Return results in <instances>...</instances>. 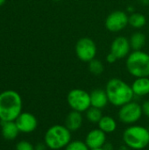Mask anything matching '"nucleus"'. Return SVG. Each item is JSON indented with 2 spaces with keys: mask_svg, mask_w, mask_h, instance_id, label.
Here are the masks:
<instances>
[{
  "mask_svg": "<svg viewBox=\"0 0 149 150\" xmlns=\"http://www.w3.org/2000/svg\"><path fill=\"white\" fill-rule=\"evenodd\" d=\"M53 1H55V2H61V1H63V0H53Z\"/></svg>",
  "mask_w": 149,
  "mask_h": 150,
  "instance_id": "nucleus-32",
  "label": "nucleus"
},
{
  "mask_svg": "<svg viewBox=\"0 0 149 150\" xmlns=\"http://www.w3.org/2000/svg\"><path fill=\"white\" fill-rule=\"evenodd\" d=\"M15 150H35L34 146L28 141H20L16 144Z\"/></svg>",
  "mask_w": 149,
  "mask_h": 150,
  "instance_id": "nucleus-23",
  "label": "nucleus"
},
{
  "mask_svg": "<svg viewBox=\"0 0 149 150\" xmlns=\"http://www.w3.org/2000/svg\"><path fill=\"white\" fill-rule=\"evenodd\" d=\"M83 123V117L82 112L71 111L68 113L66 120H65V126L70 132H76L78 131Z\"/></svg>",
  "mask_w": 149,
  "mask_h": 150,
  "instance_id": "nucleus-14",
  "label": "nucleus"
},
{
  "mask_svg": "<svg viewBox=\"0 0 149 150\" xmlns=\"http://www.w3.org/2000/svg\"><path fill=\"white\" fill-rule=\"evenodd\" d=\"M142 107V112L143 115L146 116L147 118L149 119V100H146L143 102V104L141 105Z\"/></svg>",
  "mask_w": 149,
  "mask_h": 150,
  "instance_id": "nucleus-24",
  "label": "nucleus"
},
{
  "mask_svg": "<svg viewBox=\"0 0 149 150\" xmlns=\"http://www.w3.org/2000/svg\"><path fill=\"white\" fill-rule=\"evenodd\" d=\"M67 102L72 111L85 112L90 106V95L84 90L73 89L67 96Z\"/></svg>",
  "mask_w": 149,
  "mask_h": 150,
  "instance_id": "nucleus-6",
  "label": "nucleus"
},
{
  "mask_svg": "<svg viewBox=\"0 0 149 150\" xmlns=\"http://www.w3.org/2000/svg\"><path fill=\"white\" fill-rule=\"evenodd\" d=\"M15 121H1V134L7 141H14L19 134Z\"/></svg>",
  "mask_w": 149,
  "mask_h": 150,
  "instance_id": "nucleus-15",
  "label": "nucleus"
},
{
  "mask_svg": "<svg viewBox=\"0 0 149 150\" xmlns=\"http://www.w3.org/2000/svg\"><path fill=\"white\" fill-rule=\"evenodd\" d=\"M142 115L143 112L141 105L133 100L119 107L118 112L119 121L127 126L136 124L141 119Z\"/></svg>",
  "mask_w": 149,
  "mask_h": 150,
  "instance_id": "nucleus-7",
  "label": "nucleus"
},
{
  "mask_svg": "<svg viewBox=\"0 0 149 150\" xmlns=\"http://www.w3.org/2000/svg\"><path fill=\"white\" fill-rule=\"evenodd\" d=\"M22 109L23 101L18 92L7 90L0 93V121H15Z\"/></svg>",
  "mask_w": 149,
  "mask_h": 150,
  "instance_id": "nucleus-2",
  "label": "nucleus"
},
{
  "mask_svg": "<svg viewBox=\"0 0 149 150\" xmlns=\"http://www.w3.org/2000/svg\"><path fill=\"white\" fill-rule=\"evenodd\" d=\"M90 103L92 107H96L98 109H104L109 104L108 97L105 92V90L102 89H95L90 93Z\"/></svg>",
  "mask_w": 149,
  "mask_h": 150,
  "instance_id": "nucleus-13",
  "label": "nucleus"
},
{
  "mask_svg": "<svg viewBox=\"0 0 149 150\" xmlns=\"http://www.w3.org/2000/svg\"><path fill=\"white\" fill-rule=\"evenodd\" d=\"M5 3V0H0V6H2Z\"/></svg>",
  "mask_w": 149,
  "mask_h": 150,
  "instance_id": "nucleus-31",
  "label": "nucleus"
},
{
  "mask_svg": "<svg viewBox=\"0 0 149 150\" xmlns=\"http://www.w3.org/2000/svg\"><path fill=\"white\" fill-rule=\"evenodd\" d=\"M90 150H105L104 149V148L102 147V148H97V149H91Z\"/></svg>",
  "mask_w": 149,
  "mask_h": 150,
  "instance_id": "nucleus-30",
  "label": "nucleus"
},
{
  "mask_svg": "<svg viewBox=\"0 0 149 150\" xmlns=\"http://www.w3.org/2000/svg\"><path fill=\"white\" fill-rule=\"evenodd\" d=\"M97 125H98V128L102 130L104 133H105L106 134L114 133L118 127V123L116 120L109 115L103 116Z\"/></svg>",
  "mask_w": 149,
  "mask_h": 150,
  "instance_id": "nucleus-17",
  "label": "nucleus"
},
{
  "mask_svg": "<svg viewBox=\"0 0 149 150\" xmlns=\"http://www.w3.org/2000/svg\"><path fill=\"white\" fill-rule=\"evenodd\" d=\"M64 150H90V149L85 143V142L76 140V141H71L66 146Z\"/></svg>",
  "mask_w": 149,
  "mask_h": 150,
  "instance_id": "nucleus-22",
  "label": "nucleus"
},
{
  "mask_svg": "<svg viewBox=\"0 0 149 150\" xmlns=\"http://www.w3.org/2000/svg\"><path fill=\"white\" fill-rule=\"evenodd\" d=\"M138 2L141 4H142V5H148L149 4V0H138Z\"/></svg>",
  "mask_w": 149,
  "mask_h": 150,
  "instance_id": "nucleus-28",
  "label": "nucleus"
},
{
  "mask_svg": "<svg viewBox=\"0 0 149 150\" xmlns=\"http://www.w3.org/2000/svg\"><path fill=\"white\" fill-rule=\"evenodd\" d=\"M132 47L130 40L124 36H119L115 38L111 45V53H112L117 58L123 59L128 56Z\"/></svg>",
  "mask_w": 149,
  "mask_h": 150,
  "instance_id": "nucleus-11",
  "label": "nucleus"
},
{
  "mask_svg": "<svg viewBox=\"0 0 149 150\" xmlns=\"http://www.w3.org/2000/svg\"><path fill=\"white\" fill-rule=\"evenodd\" d=\"M84 142L90 149L102 148L107 142H106V134L104 133L99 128L92 129L87 134Z\"/></svg>",
  "mask_w": 149,
  "mask_h": 150,
  "instance_id": "nucleus-12",
  "label": "nucleus"
},
{
  "mask_svg": "<svg viewBox=\"0 0 149 150\" xmlns=\"http://www.w3.org/2000/svg\"><path fill=\"white\" fill-rule=\"evenodd\" d=\"M129 149H129V148H127L126 145H124V146H122L121 148H119V150H129Z\"/></svg>",
  "mask_w": 149,
  "mask_h": 150,
  "instance_id": "nucleus-29",
  "label": "nucleus"
},
{
  "mask_svg": "<svg viewBox=\"0 0 149 150\" xmlns=\"http://www.w3.org/2000/svg\"><path fill=\"white\" fill-rule=\"evenodd\" d=\"M103 116L104 115L102 113V110L96 108V107L90 106L85 112V117H86L87 120L92 124H98V122L100 121V120L102 119Z\"/></svg>",
  "mask_w": 149,
  "mask_h": 150,
  "instance_id": "nucleus-20",
  "label": "nucleus"
},
{
  "mask_svg": "<svg viewBox=\"0 0 149 150\" xmlns=\"http://www.w3.org/2000/svg\"><path fill=\"white\" fill-rule=\"evenodd\" d=\"M126 67L135 78L149 77V54L142 50L133 51L126 57Z\"/></svg>",
  "mask_w": 149,
  "mask_h": 150,
  "instance_id": "nucleus-5",
  "label": "nucleus"
},
{
  "mask_svg": "<svg viewBox=\"0 0 149 150\" xmlns=\"http://www.w3.org/2000/svg\"><path fill=\"white\" fill-rule=\"evenodd\" d=\"M105 25L108 31L119 33L129 25V16L124 11H114L107 16Z\"/></svg>",
  "mask_w": 149,
  "mask_h": 150,
  "instance_id": "nucleus-9",
  "label": "nucleus"
},
{
  "mask_svg": "<svg viewBox=\"0 0 149 150\" xmlns=\"http://www.w3.org/2000/svg\"><path fill=\"white\" fill-rule=\"evenodd\" d=\"M88 69L89 71L93 74L94 76H99L104 72L105 67L104 64L101 61L97 60V59H93L92 61H90V62H88Z\"/></svg>",
  "mask_w": 149,
  "mask_h": 150,
  "instance_id": "nucleus-21",
  "label": "nucleus"
},
{
  "mask_svg": "<svg viewBox=\"0 0 149 150\" xmlns=\"http://www.w3.org/2000/svg\"><path fill=\"white\" fill-rule=\"evenodd\" d=\"M77 58L83 62H90L97 55V46L93 40L88 37L79 39L75 47Z\"/></svg>",
  "mask_w": 149,
  "mask_h": 150,
  "instance_id": "nucleus-8",
  "label": "nucleus"
},
{
  "mask_svg": "<svg viewBox=\"0 0 149 150\" xmlns=\"http://www.w3.org/2000/svg\"><path fill=\"white\" fill-rule=\"evenodd\" d=\"M129 40H130L131 47L133 51L141 50L146 44V36L144 33L141 32H136L131 35V38L129 39Z\"/></svg>",
  "mask_w": 149,
  "mask_h": 150,
  "instance_id": "nucleus-18",
  "label": "nucleus"
},
{
  "mask_svg": "<svg viewBox=\"0 0 149 150\" xmlns=\"http://www.w3.org/2000/svg\"><path fill=\"white\" fill-rule=\"evenodd\" d=\"M104 149L105 150H114L113 149V146L112 145V143H109V142H106L105 145H104Z\"/></svg>",
  "mask_w": 149,
  "mask_h": 150,
  "instance_id": "nucleus-27",
  "label": "nucleus"
},
{
  "mask_svg": "<svg viewBox=\"0 0 149 150\" xmlns=\"http://www.w3.org/2000/svg\"><path fill=\"white\" fill-rule=\"evenodd\" d=\"M122 140L130 149H144L149 145L148 127L136 124L128 126L123 132Z\"/></svg>",
  "mask_w": 149,
  "mask_h": 150,
  "instance_id": "nucleus-3",
  "label": "nucleus"
},
{
  "mask_svg": "<svg viewBox=\"0 0 149 150\" xmlns=\"http://www.w3.org/2000/svg\"><path fill=\"white\" fill-rule=\"evenodd\" d=\"M146 24H147V18L141 13L133 12L131 13V15L129 16V25L135 29H141L144 27Z\"/></svg>",
  "mask_w": 149,
  "mask_h": 150,
  "instance_id": "nucleus-19",
  "label": "nucleus"
},
{
  "mask_svg": "<svg viewBox=\"0 0 149 150\" xmlns=\"http://www.w3.org/2000/svg\"><path fill=\"white\" fill-rule=\"evenodd\" d=\"M117 60H118V58L112 53H111V52L109 53V54L106 57V61H107L108 63H114Z\"/></svg>",
  "mask_w": 149,
  "mask_h": 150,
  "instance_id": "nucleus-25",
  "label": "nucleus"
},
{
  "mask_svg": "<svg viewBox=\"0 0 149 150\" xmlns=\"http://www.w3.org/2000/svg\"><path fill=\"white\" fill-rule=\"evenodd\" d=\"M131 87L134 96L137 97L148 96L149 94V77L135 78Z\"/></svg>",
  "mask_w": 149,
  "mask_h": 150,
  "instance_id": "nucleus-16",
  "label": "nucleus"
},
{
  "mask_svg": "<svg viewBox=\"0 0 149 150\" xmlns=\"http://www.w3.org/2000/svg\"><path fill=\"white\" fill-rule=\"evenodd\" d=\"M71 141L72 132L63 125H54L50 127L44 135V143L47 149L51 150L65 149Z\"/></svg>",
  "mask_w": 149,
  "mask_h": 150,
  "instance_id": "nucleus-4",
  "label": "nucleus"
},
{
  "mask_svg": "<svg viewBox=\"0 0 149 150\" xmlns=\"http://www.w3.org/2000/svg\"><path fill=\"white\" fill-rule=\"evenodd\" d=\"M15 123L20 133L31 134L38 127V120L31 112H21L20 115L16 119Z\"/></svg>",
  "mask_w": 149,
  "mask_h": 150,
  "instance_id": "nucleus-10",
  "label": "nucleus"
},
{
  "mask_svg": "<svg viewBox=\"0 0 149 150\" xmlns=\"http://www.w3.org/2000/svg\"><path fill=\"white\" fill-rule=\"evenodd\" d=\"M34 148H35V150H47V145L43 142H40V143H37L35 146H34Z\"/></svg>",
  "mask_w": 149,
  "mask_h": 150,
  "instance_id": "nucleus-26",
  "label": "nucleus"
},
{
  "mask_svg": "<svg viewBox=\"0 0 149 150\" xmlns=\"http://www.w3.org/2000/svg\"><path fill=\"white\" fill-rule=\"evenodd\" d=\"M105 92L108 97L109 104L116 107H121L133 101L135 97L131 85L118 77H113L107 82Z\"/></svg>",
  "mask_w": 149,
  "mask_h": 150,
  "instance_id": "nucleus-1",
  "label": "nucleus"
}]
</instances>
